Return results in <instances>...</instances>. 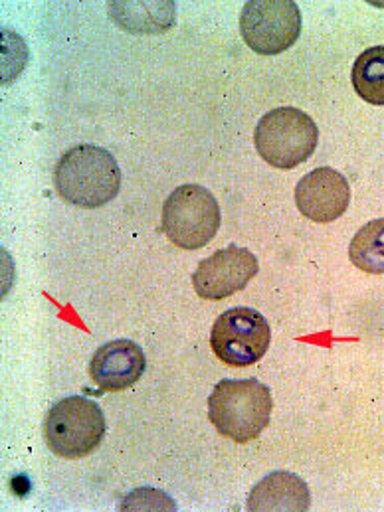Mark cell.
Instances as JSON below:
<instances>
[{"mask_svg":"<svg viewBox=\"0 0 384 512\" xmlns=\"http://www.w3.org/2000/svg\"><path fill=\"white\" fill-rule=\"evenodd\" d=\"M244 42L262 56L289 50L301 34V12L293 0H250L240 14Z\"/></svg>","mask_w":384,"mask_h":512,"instance_id":"cell-7","label":"cell"},{"mask_svg":"<svg viewBox=\"0 0 384 512\" xmlns=\"http://www.w3.org/2000/svg\"><path fill=\"white\" fill-rule=\"evenodd\" d=\"M248 511H307L311 495L305 481L288 471L264 477L248 497Z\"/></svg>","mask_w":384,"mask_h":512,"instance_id":"cell-11","label":"cell"},{"mask_svg":"<svg viewBox=\"0 0 384 512\" xmlns=\"http://www.w3.org/2000/svg\"><path fill=\"white\" fill-rule=\"evenodd\" d=\"M54 186L66 202L96 210L119 194L121 169L107 149L76 145L56 163Z\"/></svg>","mask_w":384,"mask_h":512,"instance_id":"cell-1","label":"cell"},{"mask_svg":"<svg viewBox=\"0 0 384 512\" xmlns=\"http://www.w3.org/2000/svg\"><path fill=\"white\" fill-rule=\"evenodd\" d=\"M121 509L123 511H145V509H151V511H175L177 505L173 499H169L163 491H157V489H137L133 493H129L125 497V501L121 503Z\"/></svg>","mask_w":384,"mask_h":512,"instance_id":"cell-15","label":"cell"},{"mask_svg":"<svg viewBox=\"0 0 384 512\" xmlns=\"http://www.w3.org/2000/svg\"><path fill=\"white\" fill-rule=\"evenodd\" d=\"M105 437V416L94 400L70 396L56 402L44 420V439L52 453L82 459L94 453Z\"/></svg>","mask_w":384,"mask_h":512,"instance_id":"cell-5","label":"cell"},{"mask_svg":"<svg viewBox=\"0 0 384 512\" xmlns=\"http://www.w3.org/2000/svg\"><path fill=\"white\" fill-rule=\"evenodd\" d=\"M220 228L214 194L198 184H183L163 204L161 230L181 250L204 248Z\"/></svg>","mask_w":384,"mask_h":512,"instance_id":"cell-4","label":"cell"},{"mask_svg":"<svg viewBox=\"0 0 384 512\" xmlns=\"http://www.w3.org/2000/svg\"><path fill=\"white\" fill-rule=\"evenodd\" d=\"M272 342V329L262 313L250 307L224 311L212 327V352L228 366L244 368L260 362Z\"/></svg>","mask_w":384,"mask_h":512,"instance_id":"cell-6","label":"cell"},{"mask_svg":"<svg viewBox=\"0 0 384 512\" xmlns=\"http://www.w3.org/2000/svg\"><path fill=\"white\" fill-rule=\"evenodd\" d=\"M147 368V358L139 344L129 339L99 346L90 362V376L103 392H121L139 382Z\"/></svg>","mask_w":384,"mask_h":512,"instance_id":"cell-10","label":"cell"},{"mask_svg":"<svg viewBox=\"0 0 384 512\" xmlns=\"http://www.w3.org/2000/svg\"><path fill=\"white\" fill-rule=\"evenodd\" d=\"M274 398L256 378L222 380L208 398V418L216 431L236 443H250L268 427Z\"/></svg>","mask_w":384,"mask_h":512,"instance_id":"cell-2","label":"cell"},{"mask_svg":"<svg viewBox=\"0 0 384 512\" xmlns=\"http://www.w3.org/2000/svg\"><path fill=\"white\" fill-rule=\"evenodd\" d=\"M319 129L301 109L278 107L266 113L256 131L258 155L274 169L289 171L305 163L317 149Z\"/></svg>","mask_w":384,"mask_h":512,"instance_id":"cell-3","label":"cell"},{"mask_svg":"<svg viewBox=\"0 0 384 512\" xmlns=\"http://www.w3.org/2000/svg\"><path fill=\"white\" fill-rule=\"evenodd\" d=\"M353 265L369 275H384V218L365 224L349 246Z\"/></svg>","mask_w":384,"mask_h":512,"instance_id":"cell-14","label":"cell"},{"mask_svg":"<svg viewBox=\"0 0 384 512\" xmlns=\"http://www.w3.org/2000/svg\"><path fill=\"white\" fill-rule=\"evenodd\" d=\"M258 257L246 248L228 246L200 261L192 273V285L198 297L220 301L242 291L258 275Z\"/></svg>","mask_w":384,"mask_h":512,"instance_id":"cell-8","label":"cell"},{"mask_svg":"<svg viewBox=\"0 0 384 512\" xmlns=\"http://www.w3.org/2000/svg\"><path fill=\"white\" fill-rule=\"evenodd\" d=\"M351 82L361 99L384 105V46L369 48L355 60Z\"/></svg>","mask_w":384,"mask_h":512,"instance_id":"cell-13","label":"cell"},{"mask_svg":"<svg viewBox=\"0 0 384 512\" xmlns=\"http://www.w3.org/2000/svg\"><path fill=\"white\" fill-rule=\"evenodd\" d=\"M295 204L311 222L329 224L347 212L351 204V186L341 172L321 167L297 182Z\"/></svg>","mask_w":384,"mask_h":512,"instance_id":"cell-9","label":"cell"},{"mask_svg":"<svg viewBox=\"0 0 384 512\" xmlns=\"http://www.w3.org/2000/svg\"><path fill=\"white\" fill-rule=\"evenodd\" d=\"M109 16L115 24L133 34H157L175 24V2H109Z\"/></svg>","mask_w":384,"mask_h":512,"instance_id":"cell-12","label":"cell"}]
</instances>
